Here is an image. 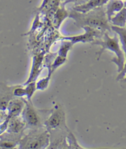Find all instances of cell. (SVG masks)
I'll use <instances>...</instances> for the list:
<instances>
[{
  "label": "cell",
  "instance_id": "6da1fadb",
  "mask_svg": "<svg viewBox=\"0 0 126 149\" xmlns=\"http://www.w3.org/2000/svg\"><path fill=\"white\" fill-rule=\"evenodd\" d=\"M70 18L74 20L78 27L90 26L103 33L111 32V25L106 13L105 7L102 6L86 13L78 12L73 9L70 11Z\"/></svg>",
  "mask_w": 126,
  "mask_h": 149
},
{
  "label": "cell",
  "instance_id": "7a4b0ae2",
  "mask_svg": "<svg viewBox=\"0 0 126 149\" xmlns=\"http://www.w3.org/2000/svg\"><path fill=\"white\" fill-rule=\"evenodd\" d=\"M91 43L93 45H100L102 47L100 50L97 52V55H98V60L105 50H110L115 54L116 56L111 60V61L117 66L118 72L120 73L123 70L125 64V56L120 46L119 39L116 33L114 34L113 37H110L108 34V32H105L102 38L95 39Z\"/></svg>",
  "mask_w": 126,
  "mask_h": 149
},
{
  "label": "cell",
  "instance_id": "3957f363",
  "mask_svg": "<svg viewBox=\"0 0 126 149\" xmlns=\"http://www.w3.org/2000/svg\"><path fill=\"white\" fill-rule=\"evenodd\" d=\"M19 143V148L41 149L48 148L50 144L49 131L44 126L35 129H30Z\"/></svg>",
  "mask_w": 126,
  "mask_h": 149
},
{
  "label": "cell",
  "instance_id": "277c9868",
  "mask_svg": "<svg viewBox=\"0 0 126 149\" xmlns=\"http://www.w3.org/2000/svg\"><path fill=\"white\" fill-rule=\"evenodd\" d=\"M44 127L49 131L55 129H68L66 125L65 112L60 103H57L49 118L45 120Z\"/></svg>",
  "mask_w": 126,
  "mask_h": 149
},
{
  "label": "cell",
  "instance_id": "5b68a950",
  "mask_svg": "<svg viewBox=\"0 0 126 149\" xmlns=\"http://www.w3.org/2000/svg\"><path fill=\"white\" fill-rule=\"evenodd\" d=\"M22 117L27 125V128L35 129L44 127L38 111L34 107L31 100H26V105L22 113Z\"/></svg>",
  "mask_w": 126,
  "mask_h": 149
},
{
  "label": "cell",
  "instance_id": "8992f818",
  "mask_svg": "<svg viewBox=\"0 0 126 149\" xmlns=\"http://www.w3.org/2000/svg\"><path fill=\"white\" fill-rule=\"evenodd\" d=\"M82 28L85 30V33L83 34L68 37L63 36L61 37L60 39L62 40H68V41H71L73 44H76L77 42H92L95 39L102 38L105 33L88 26H83Z\"/></svg>",
  "mask_w": 126,
  "mask_h": 149
},
{
  "label": "cell",
  "instance_id": "52a82bcc",
  "mask_svg": "<svg viewBox=\"0 0 126 149\" xmlns=\"http://www.w3.org/2000/svg\"><path fill=\"white\" fill-rule=\"evenodd\" d=\"M69 129H55L49 130L50 144L48 148H69L67 136Z\"/></svg>",
  "mask_w": 126,
  "mask_h": 149
},
{
  "label": "cell",
  "instance_id": "ba28073f",
  "mask_svg": "<svg viewBox=\"0 0 126 149\" xmlns=\"http://www.w3.org/2000/svg\"><path fill=\"white\" fill-rule=\"evenodd\" d=\"M27 129V125L22 117L15 116L9 118L8 129L6 131L7 132L17 134L24 136V131Z\"/></svg>",
  "mask_w": 126,
  "mask_h": 149
},
{
  "label": "cell",
  "instance_id": "9c48e42d",
  "mask_svg": "<svg viewBox=\"0 0 126 149\" xmlns=\"http://www.w3.org/2000/svg\"><path fill=\"white\" fill-rule=\"evenodd\" d=\"M26 105V100L22 98L17 97L11 100L8 106L7 111L8 118H10L15 116H19L22 114Z\"/></svg>",
  "mask_w": 126,
  "mask_h": 149
},
{
  "label": "cell",
  "instance_id": "30bf717a",
  "mask_svg": "<svg viewBox=\"0 0 126 149\" xmlns=\"http://www.w3.org/2000/svg\"><path fill=\"white\" fill-rule=\"evenodd\" d=\"M111 30L119 36L120 42H121L122 45V49L124 51L125 56V64L124 68L123 70L119 73L118 76L117 77V81H121L122 79H124L126 72V28L118 27L111 25Z\"/></svg>",
  "mask_w": 126,
  "mask_h": 149
},
{
  "label": "cell",
  "instance_id": "8fae6325",
  "mask_svg": "<svg viewBox=\"0 0 126 149\" xmlns=\"http://www.w3.org/2000/svg\"><path fill=\"white\" fill-rule=\"evenodd\" d=\"M44 55L43 54L36 55L33 56V64L32 67V70L30 72V75L29 78L27 80L25 84H23L24 85L29 84L32 82H35L37 79L38 76L39 75L40 72L41 71V66L44 60Z\"/></svg>",
  "mask_w": 126,
  "mask_h": 149
},
{
  "label": "cell",
  "instance_id": "7c38bea8",
  "mask_svg": "<svg viewBox=\"0 0 126 149\" xmlns=\"http://www.w3.org/2000/svg\"><path fill=\"white\" fill-rule=\"evenodd\" d=\"M109 0H89L83 4L74 6L72 9L79 13H86L90 10L105 5Z\"/></svg>",
  "mask_w": 126,
  "mask_h": 149
},
{
  "label": "cell",
  "instance_id": "4fadbf2b",
  "mask_svg": "<svg viewBox=\"0 0 126 149\" xmlns=\"http://www.w3.org/2000/svg\"><path fill=\"white\" fill-rule=\"evenodd\" d=\"M15 87H8V86L1 83V111L7 109L9 102L12 100L14 96V90Z\"/></svg>",
  "mask_w": 126,
  "mask_h": 149
},
{
  "label": "cell",
  "instance_id": "5bb4252c",
  "mask_svg": "<svg viewBox=\"0 0 126 149\" xmlns=\"http://www.w3.org/2000/svg\"><path fill=\"white\" fill-rule=\"evenodd\" d=\"M69 15L70 12L66 10L65 6L62 4L60 6V7L55 10L52 17H51L50 21L55 29L58 30L62 22L67 17H69Z\"/></svg>",
  "mask_w": 126,
  "mask_h": 149
},
{
  "label": "cell",
  "instance_id": "9a60e30c",
  "mask_svg": "<svg viewBox=\"0 0 126 149\" xmlns=\"http://www.w3.org/2000/svg\"><path fill=\"white\" fill-rule=\"evenodd\" d=\"M124 8V2L123 0H109L105 4L106 13L109 21L120 10Z\"/></svg>",
  "mask_w": 126,
  "mask_h": 149
},
{
  "label": "cell",
  "instance_id": "2e32d148",
  "mask_svg": "<svg viewBox=\"0 0 126 149\" xmlns=\"http://www.w3.org/2000/svg\"><path fill=\"white\" fill-rule=\"evenodd\" d=\"M111 25L124 28L126 26V8L123 9L114 15L110 21Z\"/></svg>",
  "mask_w": 126,
  "mask_h": 149
},
{
  "label": "cell",
  "instance_id": "e0dca14e",
  "mask_svg": "<svg viewBox=\"0 0 126 149\" xmlns=\"http://www.w3.org/2000/svg\"><path fill=\"white\" fill-rule=\"evenodd\" d=\"M73 44L71 41L68 40H63L57 54L60 56L66 58L68 52L71 50Z\"/></svg>",
  "mask_w": 126,
  "mask_h": 149
},
{
  "label": "cell",
  "instance_id": "ac0fdd59",
  "mask_svg": "<svg viewBox=\"0 0 126 149\" xmlns=\"http://www.w3.org/2000/svg\"><path fill=\"white\" fill-rule=\"evenodd\" d=\"M66 58H64V57L60 56L58 55L56 56L55 59L54 60L52 63L51 64L50 66H49V74L48 76H51V74L53 73V72L56 70L57 68H58L59 66L62 65L66 61Z\"/></svg>",
  "mask_w": 126,
  "mask_h": 149
},
{
  "label": "cell",
  "instance_id": "d6986e66",
  "mask_svg": "<svg viewBox=\"0 0 126 149\" xmlns=\"http://www.w3.org/2000/svg\"><path fill=\"white\" fill-rule=\"evenodd\" d=\"M66 139L69 148H83L79 145L76 139L75 138V136L73 135L70 131L68 132Z\"/></svg>",
  "mask_w": 126,
  "mask_h": 149
},
{
  "label": "cell",
  "instance_id": "ffe728a7",
  "mask_svg": "<svg viewBox=\"0 0 126 149\" xmlns=\"http://www.w3.org/2000/svg\"><path fill=\"white\" fill-rule=\"evenodd\" d=\"M61 0H49L48 4L46 5L43 9V12L48 13L49 11L51 10H56L58 9L60 4Z\"/></svg>",
  "mask_w": 126,
  "mask_h": 149
},
{
  "label": "cell",
  "instance_id": "44dd1931",
  "mask_svg": "<svg viewBox=\"0 0 126 149\" xmlns=\"http://www.w3.org/2000/svg\"><path fill=\"white\" fill-rule=\"evenodd\" d=\"M25 85V88L26 91V96L27 97L28 100H31L32 96L33 95L35 91L37 90L36 81L30 82L29 84H27Z\"/></svg>",
  "mask_w": 126,
  "mask_h": 149
},
{
  "label": "cell",
  "instance_id": "7402d4cb",
  "mask_svg": "<svg viewBox=\"0 0 126 149\" xmlns=\"http://www.w3.org/2000/svg\"><path fill=\"white\" fill-rule=\"evenodd\" d=\"M50 76H48L46 77L40 79L36 83V88L39 90H44L48 87L50 82Z\"/></svg>",
  "mask_w": 126,
  "mask_h": 149
},
{
  "label": "cell",
  "instance_id": "603a6c76",
  "mask_svg": "<svg viewBox=\"0 0 126 149\" xmlns=\"http://www.w3.org/2000/svg\"><path fill=\"white\" fill-rule=\"evenodd\" d=\"M14 95L15 97H19V98H22L24 96H26L25 87H23L20 85L15 86L14 90Z\"/></svg>",
  "mask_w": 126,
  "mask_h": 149
},
{
  "label": "cell",
  "instance_id": "cb8c5ba5",
  "mask_svg": "<svg viewBox=\"0 0 126 149\" xmlns=\"http://www.w3.org/2000/svg\"><path fill=\"white\" fill-rule=\"evenodd\" d=\"M18 146L15 142H11L6 140H0V147L1 148H14Z\"/></svg>",
  "mask_w": 126,
  "mask_h": 149
},
{
  "label": "cell",
  "instance_id": "d4e9b609",
  "mask_svg": "<svg viewBox=\"0 0 126 149\" xmlns=\"http://www.w3.org/2000/svg\"><path fill=\"white\" fill-rule=\"evenodd\" d=\"M89 0H64L62 4L65 6L68 3H74V6L83 4L85 3H86Z\"/></svg>",
  "mask_w": 126,
  "mask_h": 149
},
{
  "label": "cell",
  "instance_id": "484cf974",
  "mask_svg": "<svg viewBox=\"0 0 126 149\" xmlns=\"http://www.w3.org/2000/svg\"><path fill=\"white\" fill-rule=\"evenodd\" d=\"M121 81L124 82H126V72H125V76H124V79L121 80Z\"/></svg>",
  "mask_w": 126,
  "mask_h": 149
},
{
  "label": "cell",
  "instance_id": "4316f807",
  "mask_svg": "<svg viewBox=\"0 0 126 149\" xmlns=\"http://www.w3.org/2000/svg\"><path fill=\"white\" fill-rule=\"evenodd\" d=\"M124 7L126 8V1H124Z\"/></svg>",
  "mask_w": 126,
  "mask_h": 149
},
{
  "label": "cell",
  "instance_id": "83f0119b",
  "mask_svg": "<svg viewBox=\"0 0 126 149\" xmlns=\"http://www.w3.org/2000/svg\"><path fill=\"white\" fill-rule=\"evenodd\" d=\"M125 1H126V0H125Z\"/></svg>",
  "mask_w": 126,
  "mask_h": 149
},
{
  "label": "cell",
  "instance_id": "f1b7e54d",
  "mask_svg": "<svg viewBox=\"0 0 126 149\" xmlns=\"http://www.w3.org/2000/svg\"><path fill=\"white\" fill-rule=\"evenodd\" d=\"M125 28H126V26H125Z\"/></svg>",
  "mask_w": 126,
  "mask_h": 149
}]
</instances>
